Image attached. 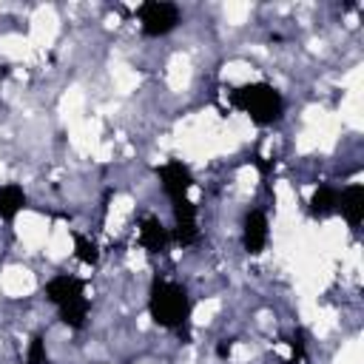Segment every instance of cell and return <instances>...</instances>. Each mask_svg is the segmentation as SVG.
<instances>
[{"instance_id": "6da1fadb", "label": "cell", "mask_w": 364, "mask_h": 364, "mask_svg": "<svg viewBox=\"0 0 364 364\" xmlns=\"http://www.w3.org/2000/svg\"><path fill=\"white\" fill-rule=\"evenodd\" d=\"M230 105L245 111L256 125H270L282 119L284 114V100L270 82H247L230 91Z\"/></svg>"}, {"instance_id": "7a4b0ae2", "label": "cell", "mask_w": 364, "mask_h": 364, "mask_svg": "<svg viewBox=\"0 0 364 364\" xmlns=\"http://www.w3.org/2000/svg\"><path fill=\"white\" fill-rule=\"evenodd\" d=\"M148 310L151 318L159 327H182L188 313H191V301L182 284L176 282H154L151 287V299H148Z\"/></svg>"}, {"instance_id": "3957f363", "label": "cell", "mask_w": 364, "mask_h": 364, "mask_svg": "<svg viewBox=\"0 0 364 364\" xmlns=\"http://www.w3.org/2000/svg\"><path fill=\"white\" fill-rule=\"evenodd\" d=\"M136 14H139L142 31L148 37H162L171 28H176V23H179V9L173 3H165V0H148L139 6Z\"/></svg>"}, {"instance_id": "277c9868", "label": "cell", "mask_w": 364, "mask_h": 364, "mask_svg": "<svg viewBox=\"0 0 364 364\" xmlns=\"http://www.w3.org/2000/svg\"><path fill=\"white\" fill-rule=\"evenodd\" d=\"M156 173H159L162 191L171 196V202H173V199H182V196L188 193V188L193 185V173H191L188 165H182L179 159L165 162L162 168H156Z\"/></svg>"}, {"instance_id": "5b68a950", "label": "cell", "mask_w": 364, "mask_h": 364, "mask_svg": "<svg viewBox=\"0 0 364 364\" xmlns=\"http://www.w3.org/2000/svg\"><path fill=\"white\" fill-rule=\"evenodd\" d=\"M82 290H85V282H82V279L68 276V273H60V276H54V279L46 284V299L54 301L57 307H65V304L82 299Z\"/></svg>"}, {"instance_id": "8992f818", "label": "cell", "mask_w": 364, "mask_h": 364, "mask_svg": "<svg viewBox=\"0 0 364 364\" xmlns=\"http://www.w3.org/2000/svg\"><path fill=\"white\" fill-rule=\"evenodd\" d=\"M173 222H176V242L193 245L199 236V228H196V205L188 196L173 199Z\"/></svg>"}, {"instance_id": "52a82bcc", "label": "cell", "mask_w": 364, "mask_h": 364, "mask_svg": "<svg viewBox=\"0 0 364 364\" xmlns=\"http://www.w3.org/2000/svg\"><path fill=\"white\" fill-rule=\"evenodd\" d=\"M242 242L247 253H262L267 245V216L262 210H247L245 216V228H242Z\"/></svg>"}, {"instance_id": "ba28073f", "label": "cell", "mask_w": 364, "mask_h": 364, "mask_svg": "<svg viewBox=\"0 0 364 364\" xmlns=\"http://www.w3.org/2000/svg\"><path fill=\"white\" fill-rule=\"evenodd\" d=\"M336 210H341V216L350 222V228H358L364 222V185L353 182L338 193V205Z\"/></svg>"}, {"instance_id": "9c48e42d", "label": "cell", "mask_w": 364, "mask_h": 364, "mask_svg": "<svg viewBox=\"0 0 364 364\" xmlns=\"http://www.w3.org/2000/svg\"><path fill=\"white\" fill-rule=\"evenodd\" d=\"M139 245H142L145 250H151V253H162V250H165V245H168V230L159 225V219H154V216L142 219Z\"/></svg>"}, {"instance_id": "30bf717a", "label": "cell", "mask_w": 364, "mask_h": 364, "mask_svg": "<svg viewBox=\"0 0 364 364\" xmlns=\"http://www.w3.org/2000/svg\"><path fill=\"white\" fill-rule=\"evenodd\" d=\"M26 208V193L20 185L9 182V185H0V219H14L20 210Z\"/></svg>"}, {"instance_id": "8fae6325", "label": "cell", "mask_w": 364, "mask_h": 364, "mask_svg": "<svg viewBox=\"0 0 364 364\" xmlns=\"http://www.w3.org/2000/svg\"><path fill=\"white\" fill-rule=\"evenodd\" d=\"M336 205H338V191H336L333 185H318V188L313 191V196H310V210H313V216H318V219L336 213Z\"/></svg>"}, {"instance_id": "7c38bea8", "label": "cell", "mask_w": 364, "mask_h": 364, "mask_svg": "<svg viewBox=\"0 0 364 364\" xmlns=\"http://www.w3.org/2000/svg\"><path fill=\"white\" fill-rule=\"evenodd\" d=\"M85 316H88V299L85 296L77 299V301H71V304H65V307H60V318L68 327H74V330H80L85 324Z\"/></svg>"}, {"instance_id": "4fadbf2b", "label": "cell", "mask_w": 364, "mask_h": 364, "mask_svg": "<svg viewBox=\"0 0 364 364\" xmlns=\"http://www.w3.org/2000/svg\"><path fill=\"white\" fill-rule=\"evenodd\" d=\"M74 253H77V259L85 262V264H97V262H100V247H97L91 239H85L82 233H74Z\"/></svg>"}, {"instance_id": "5bb4252c", "label": "cell", "mask_w": 364, "mask_h": 364, "mask_svg": "<svg viewBox=\"0 0 364 364\" xmlns=\"http://www.w3.org/2000/svg\"><path fill=\"white\" fill-rule=\"evenodd\" d=\"M28 364H46V341L43 336H34L28 344Z\"/></svg>"}, {"instance_id": "9a60e30c", "label": "cell", "mask_w": 364, "mask_h": 364, "mask_svg": "<svg viewBox=\"0 0 364 364\" xmlns=\"http://www.w3.org/2000/svg\"><path fill=\"white\" fill-rule=\"evenodd\" d=\"M290 347H293V358H290V364H299V361L304 358V333H301V330H296V333H293Z\"/></svg>"}, {"instance_id": "2e32d148", "label": "cell", "mask_w": 364, "mask_h": 364, "mask_svg": "<svg viewBox=\"0 0 364 364\" xmlns=\"http://www.w3.org/2000/svg\"><path fill=\"white\" fill-rule=\"evenodd\" d=\"M230 350H233V341H230V338H222V341H219V347H216V355H219V358H228V355H230Z\"/></svg>"}]
</instances>
